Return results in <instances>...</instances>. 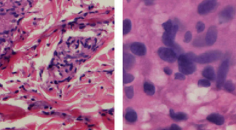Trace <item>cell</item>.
I'll list each match as a JSON object with an SVG mask.
<instances>
[{
	"label": "cell",
	"mask_w": 236,
	"mask_h": 130,
	"mask_svg": "<svg viewBox=\"0 0 236 130\" xmlns=\"http://www.w3.org/2000/svg\"><path fill=\"white\" fill-rule=\"evenodd\" d=\"M178 67L180 72L184 75L192 74L196 70L194 62L189 60L185 54H180L178 58Z\"/></svg>",
	"instance_id": "1"
},
{
	"label": "cell",
	"mask_w": 236,
	"mask_h": 130,
	"mask_svg": "<svg viewBox=\"0 0 236 130\" xmlns=\"http://www.w3.org/2000/svg\"><path fill=\"white\" fill-rule=\"evenodd\" d=\"M191 40H192V34H191V32L190 31H187L185 33V35H184V41L186 43H189Z\"/></svg>",
	"instance_id": "21"
},
{
	"label": "cell",
	"mask_w": 236,
	"mask_h": 130,
	"mask_svg": "<svg viewBox=\"0 0 236 130\" xmlns=\"http://www.w3.org/2000/svg\"><path fill=\"white\" fill-rule=\"evenodd\" d=\"M170 115L171 116V118L176 120H179V121H181V120H187L188 119V116L187 114H186L184 112H178L176 113L173 109H171L170 110Z\"/></svg>",
	"instance_id": "12"
},
{
	"label": "cell",
	"mask_w": 236,
	"mask_h": 130,
	"mask_svg": "<svg viewBox=\"0 0 236 130\" xmlns=\"http://www.w3.org/2000/svg\"><path fill=\"white\" fill-rule=\"evenodd\" d=\"M144 90L146 94L149 96H153L155 92V88L154 85L152 83H148V82H146L144 84Z\"/></svg>",
	"instance_id": "13"
},
{
	"label": "cell",
	"mask_w": 236,
	"mask_h": 130,
	"mask_svg": "<svg viewBox=\"0 0 236 130\" xmlns=\"http://www.w3.org/2000/svg\"><path fill=\"white\" fill-rule=\"evenodd\" d=\"M135 63V58L128 53L124 54V67L125 69H130Z\"/></svg>",
	"instance_id": "10"
},
{
	"label": "cell",
	"mask_w": 236,
	"mask_h": 130,
	"mask_svg": "<svg viewBox=\"0 0 236 130\" xmlns=\"http://www.w3.org/2000/svg\"><path fill=\"white\" fill-rule=\"evenodd\" d=\"M217 38V30L214 25L210 27L206 32L205 37V43L207 45H213L216 41Z\"/></svg>",
	"instance_id": "7"
},
{
	"label": "cell",
	"mask_w": 236,
	"mask_h": 130,
	"mask_svg": "<svg viewBox=\"0 0 236 130\" xmlns=\"http://www.w3.org/2000/svg\"><path fill=\"white\" fill-rule=\"evenodd\" d=\"M130 49L131 52L137 56H144L146 53V48L145 45L143 43H137V42L132 43L130 47Z\"/></svg>",
	"instance_id": "8"
},
{
	"label": "cell",
	"mask_w": 236,
	"mask_h": 130,
	"mask_svg": "<svg viewBox=\"0 0 236 130\" xmlns=\"http://www.w3.org/2000/svg\"><path fill=\"white\" fill-rule=\"evenodd\" d=\"M164 72L168 75H171L172 74V69L169 68V67H165V68H164Z\"/></svg>",
	"instance_id": "24"
},
{
	"label": "cell",
	"mask_w": 236,
	"mask_h": 130,
	"mask_svg": "<svg viewBox=\"0 0 236 130\" xmlns=\"http://www.w3.org/2000/svg\"><path fill=\"white\" fill-rule=\"evenodd\" d=\"M224 87L226 91H228V92H232L235 90V85H234L233 83L231 80H227L225 81L224 83Z\"/></svg>",
	"instance_id": "16"
},
{
	"label": "cell",
	"mask_w": 236,
	"mask_h": 130,
	"mask_svg": "<svg viewBox=\"0 0 236 130\" xmlns=\"http://www.w3.org/2000/svg\"><path fill=\"white\" fill-rule=\"evenodd\" d=\"M222 52L220 50H210L201 54L200 55L196 56L195 62L200 64H206L217 61L222 57Z\"/></svg>",
	"instance_id": "2"
},
{
	"label": "cell",
	"mask_w": 236,
	"mask_h": 130,
	"mask_svg": "<svg viewBox=\"0 0 236 130\" xmlns=\"http://www.w3.org/2000/svg\"><path fill=\"white\" fill-rule=\"evenodd\" d=\"M228 70H229V61L226 59L221 63L217 71V76L216 77L217 89H221L224 85Z\"/></svg>",
	"instance_id": "3"
},
{
	"label": "cell",
	"mask_w": 236,
	"mask_h": 130,
	"mask_svg": "<svg viewBox=\"0 0 236 130\" xmlns=\"http://www.w3.org/2000/svg\"><path fill=\"white\" fill-rule=\"evenodd\" d=\"M204 44V41L203 40H202V37H199V38H197L194 41V45L195 46H197V47H200V46H203Z\"/></svg>",
	"instance_id": "22"
},
{
	"label": "cell",
	"mask_w": 236,
	"mask_h": 130,
	"mask_svg": "<svg viewBox=\"0 0 236 130\" xmlns=\"http://www.w3.org/2000/svg\"><path fill=\"white\" fill-rule=\"evenodd\" d=\"M175 78H176V79H178V80H185L186 77H185V75H184V74H182V73H181V72H178L175 74Z\"/></svg>",
	"instance_id": "23"
},
{
	"label": "cell",
	"mask_w": 236,
	"mask_h": 130,
	"mask_svg": "<svg viewBox=\"0 0 236 130\" xmlns=\"http://www.w3.org/2000/svg\"><path fill=\"white\" fill-rule=\"evenodd\" d=\"M202 76L205 77L206 79L214 81L216 79V75H215V69L212 66H206L202 72Z\"/></svg>",
	"instance_id": "11"
},
{
	"label": "cell",
	"mask_w": 236,
	"mask_h": 130,
	"mask_svg": "<svg viewBox=\"0 0 236 130\" xmlns=\"http://www.w3.org/2000/svg\"><path fill=\"white\" fill-rule=\"evenodd\" d=\"M235 9L233 6H226L219 14V22H220V23L229 22L235 17Z\"/></svg>",
	"instance_id": "6"
},
{
	"label": "cell",
	"mask_w": 236,
	"mask_h": 130,
	"mask_svg": "<svg viewBox=\"0 0 236 130\" xmlns=\"http://www.w3.org/2000/svg\"><path fill=\"white\" fill-rule=\"evenodd\" d=\"M134 80V76L132 74H128L126 72H124V83L127 84L131 83Z\"/></svg>",
	"instance_id": "17"
},
{
	"label": "cell",
	"mask_w": 236,
	"mask_h": 130,
	"mask_svg": "<svg viewBox=\"0 0 236 130\" xmlns=\"http://www.w3.org/2000/svg\"><path fill=\"white\" fill-rule=\"evenodd\" d=\"M125 94H126L127 98L130 99L134 96V89L132 86L125 87Z\"/></svg>",
	"instance_id": "18"
},
{
	"label": "cell",
	"mask_w": 236,
	"mask_h": 130,
	"mask_svg": "<svg viewBox=\"0 0 236 130\" xmlns=\"http://www.w3.org/2000/svg\"><path fill=\"white\" fill-rule=\"evenodd\" d=\"M217 6V0H204L198 7V12L201 15L211 13Z\"/></svg>",
	"instance_id": "5"
},
{
	"label": "cell",
	"mask_w": 236,
	"mask_h": 130,
	"mask_svg": "<svg viewBox=\"0 0 236 130\" xmlns=\"http://www.w3.org/2000/svg\"><path fill=\"white\" fill-rule=\"evenodd\" d=\"M208 121L212 122V123L217 124V125H222L224 123V118L222 115L217 113H213L209 115L206 118Z\"/></svg>",
	"instance_id": "9"
},
{
	"label": "cell",
	"mask_w": 236,
	"mask_h": 130,
	"mask_svg": "<svg viewBox=\"0 0 236 130\" xmlns=\"http://www.w3.org/2000/svg\"><path fill=\"white\" fill-rule=\"evenodd\" d=\"M171 129H173V130H179V129H182L181 127H180L178 124H173L172 125H171V127L170 128Z\"/></svg>",
	"instance_id": "25"
},
{
	"label": "cell",
	"mask_w": 236,
	"mask_h": 130,
	"mask_svg": "<svg viewBox=\"0 0 236 130\" xmlns=\"http://www.w3.org/2000/svg\"><path fill=\"white\" fill-rule=\"evenodd\" d=\"M158 54L162 60L169 63H173L178 59V54L173 49L161 47L158 51Z\"/></svg>",
	"instance_id": "4"
},
{
	"label": "cell",
	"mask_w": 236,
	"mask_h": 130,
	"mask_svg": "<svg viewBox=\"0 0 236 130\" xmlns=\"http://www.w3.org/2000/svg\"><path fill=\"white\" fill-rule=\"evenodd\" d=\"M125 118L128 122H135L137 119V113L133 110H129L127 111L126 115H125Z\"/></svg>",
	"instance_id": "14"
},
{
	"label": "cell",
	"mask_w": 236,
	"mask_h": 130,
	"mask_svg": "<svg viewBox=\"0 0 236 130\" xmlns=\"http://www.w3.org/2000/svg\"><path fill=\"white\" fill-rule=\"evenodd\" d=\"M131 21L130 19H126L124 20L123 22V33L124 34H127L129 33L130 30H131Z\"/></svg>",
	"instance_id": "15"
},
{
	"label": "cell",
	"mask_w": 236,
	"mask_h": 130,
	"mask_svg": "<svg viewBox=\"0 0 236 130\" xmlns=\"http://www.w3.org/2000/svg\"><path fill=\"white\" fill-rule=\"evenodd\" d=\"M205 29V24L202 21H198L196 24V30L198 33L202 32Z\"/></svg>",
	"instance_id": "19"
},
{
	"label": "cell",
	"mask_w": 236,
	"mask_h": 130,
	"mask_svg": "<svg viewBox=\"0 0 236 130\" xmlns=\"http://www.w3.org/2000/svg\"><path fill=\"white\" fill-rule=\"evenodd\" d=\"M198 85L200 87H210L211 86V83L209 80L208 79H200L198 81Z\"/></svg>",
	"instance_id": "20"
}]
</instances>
